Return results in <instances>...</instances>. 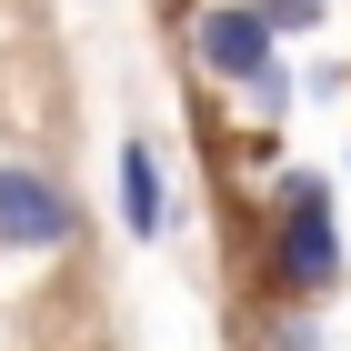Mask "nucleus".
Here are the masks:
<instances>
[{
	"instance_id": "nucleus-1",
	"label": "nucleus",
	"mask_w": 351,
	"mask_h": 351,
	"mask_svg": "<svg viewBox=\"0 0 351 351\" xmlns=\"http://www.w3.org/2000/svg\"><path fill=\"white\" fill-rule=\"evenodd\" d=\"M261 261H271L281 291H331V281H341V231H331V181L322 171H281Z\"/></svg>"
},
{
	"instance_id": "nucleus-2",
	"label": "nucleus",
	"mask_w": 351,
	"mask_h": 351,
	"mask_svg": "<svg viewBox=\"0 0 351 351\" xmlns=\"http://www.w3.org/2000/svg\"><path fill=\"white\" fill-rule=\"evenodd\" d=\"M81 241V201L40 161H0V251H71Z\"/></svg>"
},
{
	"instance_id": "nucleus-3",
	"label": "nucleus",
	"mask_w": 351,
	"mask_h": 351,
	"mask_svg": "<svg viewBox=\"0 0 351 351\" xmlns=\"http://www.w3.org/2000/svg\"><path fill=\"white\" fill-rule=\"evenodd\" d=\"M201 71H221V81H261L271 71V21H261V0H211L201 10Z\"/></svg>"
},
{
	"instance_id": "nucleus-4",
	"label": "nucleus",
	"mask_w": 351,
	"mask_h": 351,
	"mask_svg": "<svg viewBox=\"0 0 351 351\" xmlns=\"http://www.w3.org/2000/svg\"><path fill=\"white\" fill-rule=\"evenodd\" d=\"M161 221H171L161 151H151V141H121V231H131V241H161Z\"/></svg>"
},
{
	"instance_id": "nucleus-5",
	"label": "nucleus",
	"mask_w": 351,
	"mask_h": 351,
	"mask_svg": "<svg viewBox=\"0 0 351 351\" xmlns=\"http://www.w3.org/2000/svg\"><path fill=\"white\" fill-rule=\"evenodd\" d=\"M271 331V351H322V341H311V322H301V311H281V322H261Z\"/></svg>"
}]
</instances>
